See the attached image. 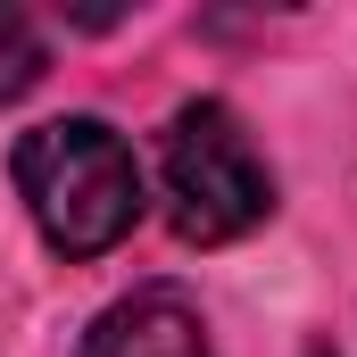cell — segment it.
Segmentation results:
<instances>
[{"mask_svg": "<svg viewBox=\"0 0 357 357\" xmlns=\"http://www.w3.org/2000/svg\"><path fill=\"white\" fill-rule=\"evenodd\" d=\"M33 75H42V33H33V17H25V8H8V0H0V100L33 91Z\"/></svg>", "mask_w": 357, "mask_h": 357, "instance_id": "cell-4", "label": "cell"}, {"mask_svg": "<svg viewBox=\"0 0 357 357\" xmlns=\"http://www.w3.org/2000/svg\"><path fill=\"white\" fill-rule=\"evenodd\" d=\"M17 191H25V216L42 225V241L67 258L116 250L142 216V167H133L125 133H108L100 116L33 125L17 142Z\"/></svg>", "mask_w": 357, "mask_h": 357, "instance_id": "cell-1", "label": "cell"}, {"mask_svg": "<svg viewBox=\"0 0 357 357\" xmlns=\"http://www.w3.org/2000/svg\"><path fill=\"white\" fill-rule=\"evenodd\" d=\"M158 183H167V216H175L183 241H241V233L274 208V175L258 167L241 116L216 108V100L183 108L175 125H167Z\"/></svg>", "mask_w": 357, "mask_h": 357, "instance_id": "cell-2", "label": "cell"}, {"mask_svg": "<svg viewBox=\"0 0 357 357\" xmlns=\"http://www.w3.org/2000/svg\"><path fill=\"white\" fill-rule=\"evenodd\" d=\"M84 357H216L199 307L175 291H133L84 333Z\"/></svg>", "mask_w": 357, "mask_h": 357, "instance_id": "cell-3", "label": "cell"}]
</instances>
